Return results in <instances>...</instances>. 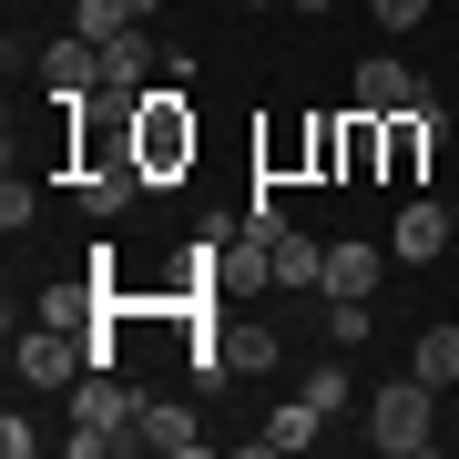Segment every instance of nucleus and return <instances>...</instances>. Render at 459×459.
Returning a JSON list of instances; mask_svg holds the SVG:
<instances>
[{
  "mask_svg": "<svg viewBox=\"0 0 459 459\" xmlns=\"http://www.w3.org/2000/svg\"><path fill=\"white\" fill-rule=\"evenodd\" d=\"M123 143H133V164H143V184L195 174V102H184L174 72H164L153 92H133V102H123Z\"/></svg>",
  "mask_w": 459,
  "mask_h": 459,
  "instance_id": "1",
  "label": "nucleus"
},
{
  "mask_svg": "<svg viewBox=\"0 0 459 459\" xmlns=\"http://www.w3.org/2000/svg\"><path fill=\"white\" fill-rule=\"evenodd\" d=\"M62 398H72V429H62V449H72V459H123V449H143V439H133L143 398H133L113 368H82Z\"/></svg>",
  "mask_w": 459,
  "mask_h": 459,
  "instance_id": "2",
  "label": "nucleus"
},
{
  "mask_svg": "<svg viewBox=\"0 0 459 459\" xmlns=\"http://www.w3.org/2000/svg\"><path fill=\"white\" fill-rule=\"evenodd\" d=\"M429 439H439V388L409 368V377H388V388L368 398V449H388V459H419Z\"/></svg>",
  "mask_w": 459,
  "mask_h": 459,
  "instance_id": "3",
  "label": "nucleus"
},
{
  "mask_svg": "<svg viewBox=\"0 0 459 459\" xmlns=\"http://www.w3.org/2000/svg\"><path fill=\"white\" fill-rule=\"evenodd\" d=\"M82 368H92V337L51 327V316H41V327H31V337L11 347V377H21V388H72Z\"/></svg>",
  "mask_w": 459,
  "mask_h": 459,
  "instance_id": "4",
  "label": "nucleus"
},
{
  "mask_svg": "<svg viewBox=\"0 0 459 459\" xmlns=\"http://www.w3.org/2000/svg\"><path fill=\"white\" fill-rule=\"evenodd\" d=\"M419 102H429V82L398 62V51H368V62L347 72V113H377V123H388V113H419Z\"/></svg>",
  "mask_w": 459,
  "mask_h": 459,
  "instance_id": "5",
  "label": "nucleus"
},
{
  "mask_svg": "<svg viewBox=\"0 0 459 459\" xmlns=\"http://www.w3.org/2000/svg\"><path fill=\"white\" fill-rule=\"evenodd\" d=\"M153 21H133V31H113L102 41V102H133V92H153Z\"/></svg>",
  "mask_w": 459,
  "mask_h": 459,
  "instance_id": "6",
  "label": "nucleus"
},
{
  "mask_svg": "<svg viewBox=\"0 0 459 459\" xmlns=\"http://www.w3.org/2000/svg\"><path fill=\"white\" fill-rule=\"evenodd\" d=\"M41 92H51V102H92V92H102V41L62 31V41L41 51Z\"/></svg>",
  "mask_w": 459,
  "mask_h": 459,
  "instance_id": "7",
  "label": "nucleus"
},
{
  "mask_svg": "<svg viewBox=\"0 0 459 459\" xmlns=\"http://www.w3.org/2000/svg\"><path fill=\"white\" fill-rule=\"evenodd\" d=\"M449 235H459V214L419 195V204H398V225H388V255H398V265H439V255H449Z\"/></svg>",
  "mask_w": 459,
  "mask_h": 459,
  "instance_id": "8",
  "label": "nucleus"
},
{
  "mask_svg": "<svg viewBox=\"0 0 459 459\" xmlns=\"http://www.w3.org/2000/svg\"><path fill=\"white\" fill-rule=\"evenodd\" d=\"M316 439H327V409L296 388V398H276V409H265V429H255L246 449H255V459H265V449H276V459H296V449H316Z\"/></svg>",
  "mask_w": 459,
  "mask_h": 459,
  "instance_id": "9",
  "label": "nucleus"
},
{
  "mask_svg": "<svg viewBox=\"0 0 459 459\" xmlns=\"http://www.w3.org/2000/svg\"><path fill=\"white\" fill-rule=\"evenodd\" d=\"M133 439H143L153 459H195V449H204V419L184 409V398H143V419H133Z\"/></svg>",
  "mask_w": 459,
  "mask_h": 459,
  "instance_id": "10",
  "label": "nucleus"
},
{
  "mask_svg": "<svg viewBox=\"0 0 459 459\" xmlns=\"http://www.w3.org/2000/svg\"><path fill=\"white\" fill-rule=\"evenodd\" d=\"M388 246H358V235H347V246H327V276H316V296H377V276H388Z\"/></svg>",
  "mask_w": 459,
  "mask_h": 459,
  "instance_id": "11",
  "label": "nucleus"
},
{
  "mask_svg": "<svg viewBox=\"0 0 459 459\" xmlns=\"http://www.w3.org/2000/svg\"><path fill=\"white\" fill-rule=\"evenodd\" d=\"M409 368L429 377V388H459V327H449V316H439V327H419V337H409Z\"/></svg>",
  "mask_w": 459,
  "mask_h": 459,
  "instance_id": "12",
  "label": "nucleus"
},
{
  "mask_svg": "<svg viewBox=\"0 0 459 459\" xmlns=\"http://www.w3.org/2000/svg\"><path fill=\"white\" fill-rule=\"evenodd\" d=\"M316 276H327V246H316V235H276V286H316Z\"/></svg>",
  "mask_w": 459,
  "mask_h": 459,
  "instance_id": "13",
  "label": "nucleus"
},
{
  "mask_svg": "<svg viewBox=\"0 0 459 459\" xmlns=\"http://www.w3.org/2000/svg\"><path fill=\"white\" fill-rule=\"evenodd\" d=\"M133 21H143L133 0H72V31L82 41H113V31H133Z\"/></svg>",
  "mask_w": 459,
  "mask_h": 459,
  "instance_id": "14",
  "label": "nucleus"
},
{
  "mask_svg": "<svg viewBox=\"0 0 459 459\" xmlns=\"http://www.w3.org/2000/svg\"><path fill=\"white\" fill-rule=\"evenodd\" d=\"M296 388H307V398H316L327 419H347V358H316L307 377H296Z\"/></svg>",
  "mask_w": 459,
  "mask_h": 459,
  "instance_id": "15",
  "label": "nucleus"
},
{
  "mask_svg": "<svg viewBox=\"0 0 459 459\" xmlns=\"http://www.w3.org/2000/svg\"><path fill=\"white\" fill-rule=\"evenodd\" d=\"M368 327H377L368 296H327V337H337V347H368Z\"/></svg>",
  "mask_w": 459,
  "mask_h": 459,
  "instance_id": "16",
  "label": "nucleus"
},
{
  "mask_svg": "<svg viewBox=\"0 0 459 459\" xmlns=\"http://www.w3.org/2000/svg\"><path fill=\"white\" fill-rule=\"evenodd\" d=\"M31 214H41V195L11 174V184H0V225H11V235H31Z\"/></svg>",
  "mask_w": 459,
  "mask_h": 459,
  "instance_id": "17",
  "label": "nucleus"
},
{
  "mask_svg": "<svg viewBox=\"0 0 459 459\" xmlns=\"http://www.w3.org/2000/svg\"><path fill=\"white\" fill-rule=\"evenodd\" d=\"M0 459H41V429H31V409H11V419H0Z\"/></svg>",
  "mask_w": 459,
  "mask_h": 459,
  "instance_id": "18",
  "label": "nucleus"
},
{
  "mask_svg": "<svg viewBox=\"0 0 459 459\" xmlns=\"http://www.w3.org/2000/svg\"><path fill=\"white\" fill-rule=\"evenodd\" d=\"M368 21H377V31H419L429 0H368Z\"/></svg>",
  "mask_w": 459,
  "mask_h": 459,
  "instance_id": "19",
  "label": "nucleus"
},
{
  "mask_svg": "<svg viewBox=\"0 0 459 459\" xmlns=\"http://www.w3.org/2000/svg\"><path fill=\"white\" fill-rule=\"evenodd\" d=\"M286 11H307V21H327V11H337V0H286Z\"/></svg>",
  "mask_w": 459,
  "mask_h": 459,
  "instance_id": "20",
  "label": "nucleus"
},
{
  "mask_svg": "<svg viewBox=\"0 0 459 459\" xmlns=\"http://www.w3.org/2000/svg\"><path fill=\"white\" fill-rule=\"evenodd\" d=\"M246 11H286V0H246Z\"/></svg>",
  "mask_w": 459,
  "mask_h": 459,
  "instance_id": "21",
  "label": "nucleus"
},
{
  "mask_svg": "<svg viewBox=\"0 0 459 459\" xmlns=\"http://www.w3.org/2000/svg\"><path fill=\"white\" fill-rule=\"evenodd\" d=\"M449 214H459V195H449Z\"/></svg>",
  "mask_w": 459,
  "mask_h": 459,
  "instance_id": "22",
  "label": "nucleus"
}]
</instances>
